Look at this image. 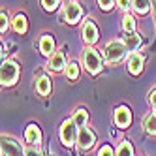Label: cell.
I'll return each mask as SVG.
<instances>
[{"mask_svg": "<svg viewBox=\"0 0 156 156\" xmlns=\"http://www.w3.org/2000/svg\"><path fill=\"white\" fill-rule=\"evenodd\" d=\"M128 53V47L124 45V41H119V40H113L105 45V58L107 62H119L126 57Z\"/></svg>", "mask_w": 156, "mask_h": 156, "instance_id": "1", "label": "cell"}, {"mask_svg": "<svg viewBox=\"0 0 156 156\" xmlns=\"http://www.w3.org/2000/svg\"><path fill=\"white\" fill-rule=\"evenodd\" d=\"M19 77V64L13 60H6L2 62V70H0V79H2L4 87H9L17 81Z\"/></svg>", "mask_w": 156, "mask_h": 156, "instance_id": "2", "label": "cell"}, {"mask_svg": "<svg viewBox=\"0 0 156 156\" xmlns=\"http://www.w3.org/2000/svg\"><path fill=\"white\" fill-rule=\"evenodd\" d=\"M83 64L85 68L90 72V73H98L102 70V58H100V55L94 47H87L85 53H83Z\"/></svg>", "mask_w": 156, "mask_h": 156, "instance_id": "3", "label": "cell"}, {"mask_svg": "<svg viewBox=\"0 0 156 156\" xmlns=\"http://www.w3.org/2000/svg\"><path fill=\"white\" fill-rule=\"evenodd\" d=\"M77 124L73 120H64L62 126H60V139L66 147H70V145L77 143Z\"/></svg>", "mask_w": 156, "mask_h": 156, "instance_id": "4", "label": "cell"}, {"mask_svg": "<svg viewBox=\"0 0 156 156\" xmlns=\"http://www.w3.org/2000/svg\"><path fill=\"white\" fill-rule=\"evenodd\" d=\"M2 156H27V152L23 151L19 141H15L13 137L2 136Z\"/></svg>", "mask_w": 156, "mask_h": 156, "instance_id": "5", "label": "cell"}, {"mask_svg": "<svg viewBox=\"0 0 156 156\" xmlns=\"http://www.w3.org/2000/svg\"><path fill=\"white\" fill-rule=\"evenodd\" d=\"M94 143H96V136L88 130L87 126L79 128V133H77V145H79V149H90L94 147Z\"/></svg>", "mask_w": 156, "mask_h": 156, "instance_id": "6", "label": "cell"}, {"mask_svg": "<svg viewBox=\"0 0 156 156\" xmlns=\"http://www.w3.org/2000/svg\"><path fill=\"white\" fill-rule=\"evenodd\" d=\"M81 15H83V8L77 2H70L68 6H66V9H64V17H66V21H68L70 25L77 23V21L81 19Z\"/></svg>", "mask_w": 156, "mask_h": 156, "instance_id": "7", "label": "cell"}, {"mask_svg": "<svg viewBox=\"0 0 156 156\" xmlns=\"http://www.w3.org/2000/svg\"><path fill=\"white\" fill-rule=\"evenodd\" d=\"M64 66H66V55H64V51H55L51 57H49L47 68H51L55 72H60Z\"/></svg>", "mask_w": 156, "mask_h": 156, "instance_id": "8", "label": "cell"}, {"mask_svg": "<svg viewBox=\"0 0 156 156\" xmlns=\"http://www.w3.org/2000/svg\"><path fill=\"white\" fill-rule=\"evenodd\" d=\"M115 122H117V126H120V128L130 126V122H132V113H130V109H128V107H119V109L115 111Z\"/></svg>", "mask_w": 156, "mask_h": 156, "instance_id": "9", "label": "cell"}, {"mask_svg": "<svg viewBox=\"0 0 156 156\" xmlns=\"http://www.w3.org/2000/svg\"><path fill=\"white\" fill-rule=\"evenodd\" d=\"M83 38L87 43H96L98 41V28L92 21H87L83 25Z\"/></svg>", "mask_w": 156, "mask_h": 156, "instance_id": "10", "label": "cell"}, {"mask_svg": "<svg viewBox=\"0 0 156 156\" xmlns=\"http://www.w3.org/2000/svg\"><path fill=\"white\" fill-rule=\"evenodd\" d=\"M40 51L43 55H47V57H51V55L55 53V40H53L51 34L41 36V40H40Z\"/></svg>", "mask_w": 156, "mask_h": 156, "instance_id": "11", "label": "cell"}, {"mask_svg": "<svg viewBox=\"0 0 156 156\" xmlns=\"http://www.w3.org/2000/svg\"><path fill=\"white\" fill-rule=\"evenodd\" d=\"M128 70H130L133 75L141 73V70H143V57H141V55H137V53L132 55V57H130V62H128Z\"/></svg>", "mask_w": 156, "mask_h": 156, "instance_id": "12", "label": "cell"}, {"mask_svg": "<svg viewBox=\"0 0 156 156\" xmlns=\"http://www.w3.org/2000/svg\"><path fill=\"white\" fill-rule=\"evenodd\" d=\"M25 136H27V141L32 143V145H38L41 141V132H40V128L36 124H30L27 128V132H25Z\"/></svg>", "mask_w": 156, "mask_h": 156, "instance_id": "13", "label": "cell"}, {"mask_svg": "<svg viewBox=\"0 0 156 156\" xmlns=\"http://www.w3.org/2000/svg\"><path fill=\"white\" fill-rule=\"evenodd\" d=\"M12 23H13V30L15 32H19V34H25L27 32V17L23 13H17Z\"/></svg>", "mask_w": 156, "mask_h": 156, "instance_id": "14", "label": "cell"}, {"mask_svg": "<svg viewBox=\"0 0 156 156\" xmlns=\"http://www.w3.org/2000/svg\"><path fill=\"white\" fill-rule=\"evenodd\" d=\"M36 88H38V92L40 94H49L51 92V79L49 77H45V75H41L40 79H38V83H36Z\"/></svg>", "mask_w": 156, "mask_h": 156, "instance_id": "15", "label": "cell"}, {"mask_svg": "<svg viewBox=\"0 0 156 156\" xmlns=\"http://www.w3.org/2000/svg\"><path fill=\"white\" fill-rule=\"evenodd\" d=\"M139 43H141V38L137 34H132L130 32L128 36H124V45L128 47V51H136L139 47Z\"/></svg>", "mask_w": 156, "mask_h": 156, "instance_id": "16", "label": "cell"}, {"mask_svg": "<svg viewBox=\"0 0 156 156\" xmlns=\"http://www.w3.org/2000/svg\"><path fill=\"white\" fill-rule=\"evenodd\" d=\"M132 8L136 9L137 13H147L149 8H151V2L149 0H132Z\"/></svg>", "mask_w": 156, "mask_h": 156, "instance_id": "17", "label": "cell"}, {"mask_svg": "<svg viewBox=\"0 0 156 156\" xmlns=\"http://www.w3.org/2000/svg\"><path fill=\"white\" fill-rule=\"evenodd\" d=\"M72 120L75 122L77 126H81V128H83V126L87 124V120H88V115H87V111H85V109H77L75 113H73V119H72Z\"/></svg>", "mask_w": 156, "mask_h": 156, "instance_id": "18", "label": "cell"}, {"mask_svg": "<svg viewBox=\"0 0 156 156\" xmlns=\"http://www.w3.org/2000/svg\"><path fill=\"white\" fill-rule=\"evenodd\" d=\"M115 156H133V151H132V145L128 141H122L119 145V149L115 152Z\"/></svg>", "mask_w": 156, "mask_h": 156, "instance_id": "19", "label": "cell"}, {"mask_svg": "<svg viewBox=\"0 0 156 156\" xmlns=\"http://www.w3.org/2000/svg\"><path fill=\"white\" fill-rule=\"evenodd\" d=\"M66 77H68V79H77V77H79V64L77 62H72V64H68L66 66Z\"/></svg>", "mask_w": 156, "mask_h": 156, "instance_id": "20", "label": "cell"}, {"mask_svg": "<svg viewBox=\"0 0 156 156\" xmlns=\"http://www.w3.org/2000/svg\"><path fill=\"white\" fill-rule=\"evenodd\" d=\"M145 130H147L149 133H156V111L145 120Z\"/></svg>", "mask_w": 156, "mask_h": 156, "instance_id": "21", "label": "cell"}, {"mask_svg": "<svg viewBox=\"0 0 156 156\" xmlns=\"http://www.w3.org/2000/svg\"><path fill=\"white\" fill-rule=\"evenodd\" d=\"M122 28H124L126 32H133L136 23H133V17L132 15H124V19H122Z\"/></svg>", "mask_w": 156, "mask_h": 156, "instance_id": "22", "label": "cell"}, {"mask_svg": "<svg viewBox=\"0 0 156 156\" xmlns=\"http://www.w3.org/2000/svg\"><path fill=\"white\" fill-rule=\"evenodd\" d=\"M41 6L47 9V12H53V9H57L58 6V0H41Z\"/></svg>", "mask_w": 156, "mask_h": 156, "instance_id": "23", "label": "cell"}, {"mask_svg": "<svg viewBox=\"0 0 156 156\" xmlns=\"http://www.w3.org/2000/svg\"><path fill=\"white\" fill-rule=\"evenodd\" d=\"M98 4L102 9H111L113 8V0H98Z\"/></svg>", "mask_w": 156, "mask_h": 156, "instance_id": "24", "label": "cell"}, {"mask_svg": "<svg viewBox=\"0 0 156 156\" xmlns=\"http://www.w3.org/2000/svg\"><path fill=\"white\" fill-rule=\"evenodd\" d=\"M117 2H119V8L124 9V12L132 8V0H117Z\"/></svg>", "mask_w": 156, "mask_h": 156, "instance_id": "25", "label": "cell"}, {"mask_svg": "<svg viewBox=\"0 0 156 156\" xmlns=\"http://www.w3.org/2000/svg\"><path fill=\"white\" fill-rule=\"evenodd\" d=\"M98 156H115V152H113V149H111L109 145H107V147H104L102 151H100V154H98Z\"/></svg>", "mask_w": 156, "mask_h": 156, "instance_id": "26", "label": "cell"}, {"mask_svg": "<svg viewBox=\"0 0 156 156\" xmlns=\"http://www.w3.org/2000/svg\"><path fill=\"white\" fill-rule=\"evenodd\" d=\"M0 19H2V27H0V30H2V34H4L6 28H8V17H6V13L0 15Z\"/></svg>", "mask_w": 156, "mask_h": 156, "instance_id": "27", "label": "cell"}, {"mask_svg": "<svg viewBox=\"0 0 156 156\" xmlns=\"http://www.w3.org/2000/svg\"><path fill=\"white\" fill-rule=\"evenodd\" d=\"M149 100H151V104H152V107H154V111H156V90H151Z\"/></svg>", "mask_w": 156, "mask_h": 156, "instance_id": "28", "label": "cell"}, {"mask_svg": "<svg viewBox=\"0 0 156 156\" xmlns=\"http://www.w3.org/2000/svg\"><path fill=\"white\" fill-rule=\"evenodd\" d=\"M27 156H41V154H40L38 151H34V149H28V151H27Z\"/></svg>", "mask_w": 156, "mask_h": 156, "instance_id": "29", "label": "cell"}]
</instances>
